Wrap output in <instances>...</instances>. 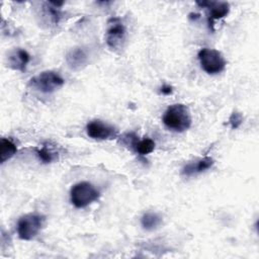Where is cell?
<instances>
[{"label": "cell", "instance_id": "obj_1", "mask_svg": "<svg viewBox=\"0 0 259 259\" xmlns=\"http://www.w3.org/2000/svg\"><path fill=\"white\" fill-rule=\"evenodd\" d=\"M191 121L190 110L182 103L170 105L163 115V122L166 127L176 133L187 131L191 125Z\"/></svg>", "mask_w": 259, "mask_h": 259}, {"label": "cell", "instance_id": "obj_2", "mask_svg": "<svg viewBox=\"0 0 259 259\" xmlns=\"http://www.w3.org/2000/svg\"><path fill=\"white\" fill-rule=\"evenodd\" d=\"M100 196L99 191L89 182L82 181L72 186L70 190V200L77 208H84L96 201Z\"/></svg>", "mask_w": 259, "mask_h": 259}, {"label": "cell", "instance_id": "obj_3", "mask_svg": "<svg viewBox=\"0 0 259 259\" xmlns=\"http://www.w3.org/2000/svg\"><path fill=\"white\" fill-rule=\"evenodd\" d=\"M64 83V78L55 71H44L29 80V86L41 93H52L61 88Z\"/></svg>", "mask_w": 259, "mask_h": 259}, {"label": "cell", "instance_id": "obj_4", "mask_svg": "<svg viewBox=\"0 0 259 259\" xmlns=\"http://www.w3.org/2000/svg\"><path fill=\"white\" fill-rule=\"evenodd\" d=\"M197 57L202 70L209 75L219 74L226 68V59L218 50L203 48L198 52Z\"/></svg>", "mask_w": 259, "mask_h": 259}, {"label": "cell", "instance_id": "obj_5", "mask_svg": "<svg viewBox=\"0 0 259 259\" xmlns=\"http://www.w3.org/2000/svg\"><path fill=\"white\" fill-rule=\"evenodd\" d=\"M44 220V217L38 213H27L22 215L17 222L18 237L25 241L34 239L42 227Z\"/></svg>", "mask_w": 259, "mask_h": 259}, {"label": "cell", "instance_id": "obj_6", "mask_svg": "<svg viewBox=\"0 0 259 259\" xmlns=\"http://www.w3.org/2000/svg\"><path fill=\"white\" fill-rule=\"evenodd\" d=\"M125 27L118 17L110 18L107 22V29L105 32V41L109 49L119 50L125 40Z\"/></svg>", "mask_w": 259, "mask_h": 259}, {"label": "cell", "instance_id": "obj_7", "mask_svg": "<svg viewBox=\"0 0 259 259\" xmlns=\"http://www.w3.org/2000/svg\"><path fill=\"white\" fill-rule=\"evenodd\" d=\"M119 143L123 146L128 147L132 151L141 156H146L152 153L155 149V142L152 139L145 138L143 140H140L139 137L133 132L124 133L119 138Z\"/></svg>", "mask_w": 259, "mask_h": 259}, {"label": "cell", "instance_id": "obj_8", "mask_svg": "<svg viewBox=\"0 0 259 259\" xmlns=\"http://www.w3.org/2000/svg\"><path fill=\"white\" fill-rule=\"evenodd\" d=\"M86 133L88 137L98 141L112 140L117 138L118 135L117 130L113 125L99 119L89 121L86 125Z\"/></svg>", "mask_w": 259, "mask_h": 259}, {"label": "cell", "instance_id": "obj_9", "mask_svg": "<svg viewBox=\"0 0 259 259\" xmlns=\"http://www.w3.org/2000/svg\"><path fill=\"white\" fill-rule=\"evenodd\" d=\"M196 4L207 9V21L209 27H212L214 20L226 17L230 12V5L228 2L202 1L196 2Z\"/></svg>", "mask_w": 259, "mask_h": 259}, {"label": "cell", "instance_id": "obj_10", "mask_svg": "<svg viewBox=\"0 0 259 259\" xmlns=\"http://www.w3.org/2000/svg\"><path fill=\"white\" fill-rule=\"evenodd\" d=\"M30 61V56L29 54L20 48H16L14 50H12L7 57V64L8 66L15 70V71H19V72H23L26 69L27 64Z\"/></svg>", "mask_w": 259, "mask_h": 259}, {"label": "cell", "instance_id": "obj_11", "mask_svg": "<svg viewBox=\"0 0 259 259\" xmlns=\"http://www.w3.org/2000/svg\"><path fill=\"white\" fill-rule=\"evenodd\" d=\"M88 56L84 49L82 48H74L71 49L66 55V63L72 70H80L84 68L87 64Z\"/></svg>", "mask_w": 259, "mask_h": 259}, {"label": "cell", "instance_id": "obj_12", "mask_svg": "<svg viewBox=\"0 0 259 259\" xmlns=\"http://www.w3.org/2000/svg\"><path fill=\"white\" fill-rule=\"evenodd\" d=\"M63 5V2H45L41 8L40 17L46 24H58L61 18L60 7Z\"/></svg>", "mask_w": 259, "mask_h": 259}, {"label": "cell", "instance_id": "obj_13", "mask_svg": "<svg viewBox=\"0 0 259 259\" xmlns=\"http://www.w3.org/2000/svg\"><path fill=\"white\" fill-rule=\"evenodd\" d=\"M214 161L210 157H203L201 159H198L196 161L190 162L186 164L182 169V174L185 176H191L195 175L201 172L206 171L210 167H212Z\"/></svg>", "mask_w": 259, "mask_h": 259}, {"label": "cell", "instance_id": "obj_14", "mask_svg": "<svg viewBox=\"0 0 259 259\" xmlns=\"http://www.w3.org/2000/svg\"><path fill=\"white\" fill-rule=\"evenodd\" d=\"M17 152L16 145L7 138H2L0 142V161L1 163L11 159Z\"/></svg>", "mask_w": 259, "mask_h": 259}, {"label": "cell", "instance_id": "obj_15", "mask_svg": "<svg viewBox=\"0 0 259 259\" xmlns=\"http://www.w3.org/2000/svg\"><path fill=\"white\" fill-rule=\"evenodd\" d=\"M162 223L161 217L156 212H146L141 220L142 227L147 231H152L157 229Z\"/></svg>", "mask_w": 259, "mask_h": 259}, {"label": "cell", "instance_id": "obj_16", "mask_svg": "<svg viewBox=\"0 0 259 259\" xmlns=\"http://www.w3.org/2000/svg\"><path fill=\"white\" fill-rule=\"evenodd\" d=\"M36 155L39 160L46 164L52 163L58 159V153L53 151V149L48 145H42L41 148L36 150Z\"/></svg>", "mask_w": 259, "mask_h": 259}, {"label": "cell", "instance_id": "obj_17", "mask_svg": "<svg viewBox=\"0 0 259 259\" xmlns=\"http://www.w3.org/2000/svg\"><path fill=\"white\" fill-rule=\"evenodd\" d=\"M242 122H243V116L240 112L234 111L229 117V123L233 130L238 128L242 124Z\"/></svg>", "mask_w": 259, "mask_h": 259}, {"label": "cell", "instance_id": "obj_18", "mask_svg": "<svg viewBox=\"0 0 259 259\" xmlns=\"http://www.w3.org/2000/svg\"><path fill=\"white\" fill-rule=\"evenodd\" d=\"M160 91H161V93L162 94H164V95H169V94H171L172 92H173V88L170 86V85H163L161 88H160Z\"/></svg>", "mask_w": 259, "mask_h": 259}]
</instances>
